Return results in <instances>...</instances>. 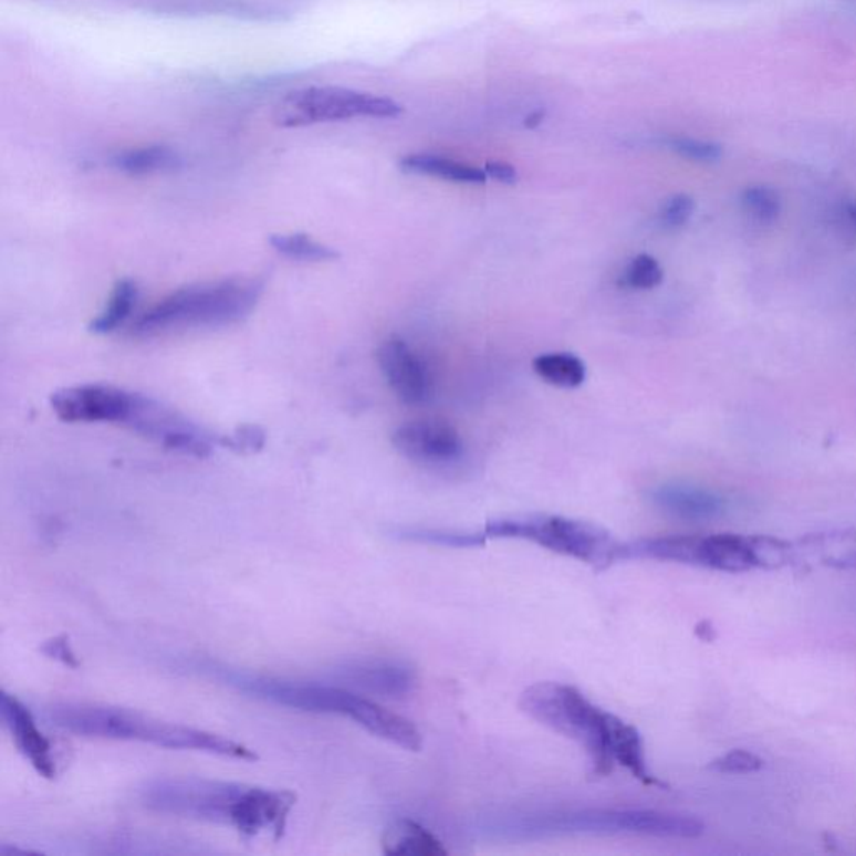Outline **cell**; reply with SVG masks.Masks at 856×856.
<instances>
[{"label": "cell", "mask_w": 856, "mask_h": 856, "mask_svg": "<svg viewBox=\"0 0 856 856\" xmlns=\"http://www.w3.org/2000/svg\"><path fill=\"white\" fill-rule=\"evenodd\" d=\"M519 706L532 720L580 743L589 754L594 776H609L619 764L646 786L666 789L649 771L639 731L594 704L574 686L535 682L522 692Z\"/></svg>", "instance_id": "obj_1"}, {"label": "cell", "mask_w": 856, "mask_h": 856, "mask_svg": "<svg viewBox=\"0 0 856 856\" xmlns=\"http://www.w3.org/2000/svg\"><path fill=\"white\" fill-rule=\"evenodd\" d=\"M140 802L161 815L231 826L248 838L271 832L280 839L296 795L206 777H159L140 790Z\"/></svg>", "instance_id": "obj_2"}, {"label": "cell", "mask_w": 856, "mask_h": 856, "mask_svg": "<svg viewBox=\"0 0 856 856\" xmlns=\"http://www.w3.org/2000/svg\"><path fill=\"white\" fill-rule=\"evenodd\" d=\"M49 718L55 727L77 737L140 741L168 750L201 751L250 763L258 761V754L251 748L230 738L156 720L133 709L90 702H58L49 708Z\"/></svg>", "instance_id": "obj_3"}, {"label": "cell", "mask_w": 856, "mask_h": 856, "mask_svg": "<svg viewBox=\"0 0 856 856\" xmlns=\"http://www.w3.org/2000/svg\"><path fill=\"white\" fill-rule=\"evenodd\" d=\"M404 535L414 541L432 544L472 547L492 539H519L541 545L555 554L577 559L604 571L623 561L624 542L614 539L606 529L591 522L562 515L529 514L489 521L477 534L443 531H405Z\"/></svg>", "instance_id": "obj_4"}, {"label": "cell", "mask_w": 856, "mask_h": 856, "mask_svg": "<svg viewBox=\"0 0 856 856\" xmlns=\"http://www.w3.org/2000/svg\"><path fill=\"white\" fill-rule=\"evenodd\" d=\"M504 838H545L562 835H643L656 838H698L704 823L685 813L661 810L587 808L574 812L511 816L483 826Z\"/></svg>", "instance_id": "obj_5"}, {"label": "cell", "mask_w": 856, "mask_h": 856, "mask_svg": "<svg viewBox=\"0 0 856 856\" xmlns=\"http://www.w3.org/2000/svg\"><path fill=\"white\" fill-rule=\"evenodd\" d=\"M263 289V281L257 278H230L185 286L143 313L131 326V335L153 338L179 328L234 325L253 312Z\"/></svg>", "instance_id": "obj_6"}, {"label": "cell", "mask_w": 856, "mask_h": 856, "mask_svg": "<svg viewBox=\"0 0 856 856\" xmlns=\"http://www.w3.org/2000/svg\"><path fill=\"white\" fill-rule=\"evenodd\" d=\"M768 535H665L624 542L623 561L678 562L724 573L768 568Z\"/></svg>", "instance_id": "obj_7"}, {"label": "cell", "mask_w": 856, "mask_h": 856, "mask_svg": "<svg viewBox=\"0 0 856 856\" xmlns=\"http://www.w3.org/2000/svg\"><path fill=\"white\" fill-rule=\"evenodd\" d=\"M400 104L387 97L372 96L343 87H306L295 91L278 104L276 123L283 127H303L355 117H397Z\"/></svg>", "instance_id": "obj_8"}, {"label": "cell", "mask_w": 856, "mask_h": 856, "mask_svg": "<svg viewBox=\"0 0 856 856\" xmlns=\"http://www.w3.org/2000/svg\"><path fill=\"white\" fill-rule=\"evenodd\" d=\"M126 428L169 452L195 459H206L211 456L215 447H221V436L209 432L208 428L140 394Z\"/></svg>", "instance_id": "obj_9"}, {"label": "cell", "mask_w": 856, "mask_h": 856, "mask_svg": "<svg viewBox=\"0 0 856 856\" xmlns=\"http://www.w3.org/2000/svg\"><path fill=\"white\" fill-rule=\"evenodd\" d=\"M139 394L113 385L84 384L61 388L49 398L52 411L65 424L126 425Z\"/></svg>", "instance_id": "obj_10"}, {"label": "cell", "mask_w": 856, "mask_h": 856, "mask_svg": "<svg viewBox=\"0 0 856 856\" xmlns=\"http://www.w3.org/2000/svg\"><path fill=\"white\" fill-rule=\"evenodd\" d=\"M332 685L349 691L400 699L410 695L417 685V672L410 665L397 659H352L330 671Z\"/></svg>", "instance_id": "obj_11"}, {"label": "cell", "mask_w": 856, "mask_h": 856, "mask_svg": "<svg viewBox=\"0 0 856 856\" xmlns=\"http://www.w3.org/2000/svg\"><path fill=\"white\" fill-rule=\"evenodd\" d=\"M392 443L407 459L421 463H447L462 453V439L447 420L424 418L395 428Z\"/></svg>", "instance_id": "obj_12"}, {"label": "cell", "mask_w": 856, "mask_h": 856, "mask_svg": "<svg viewBox=\"0 0 856 856\" xmlns=\"http://www.w3.org/2000/svg\"><path fill=\"white\" fill-rule=\"evenodd\" d=\"M0 714L6 727L11 731L15 747L22 756L32 764L41 776L52 780L58 773L55 768L54 747L42 731L39 730L31 709L19 701L15 696L2 692L0 696Z\"/></svg>", "instance_id": "obj_13"}, {"label": "cell", "mask_w": 856, "mask_h": 856, "mask_svg": "<svg viewBox=\"0 0 856 856\" xmlns=\"http://www.w3.org/2000/svg\"><path fill=\"white\" fill-rule=\"evenodd\" d=\"M377 361L385 380L398 400L407 405L420 404L428 392L427 372L410 346L390 336L377 349Z\"/></svg>", "instance_id": "obj_14"}, {"label": "cell", "mask_w": 856, "mask_h": 856, "mask_svg": "<svg viewBox=\"0 0 856 856\" xmlns=\"http://www.w3.org/2000/svg\"><path fill=\"white\" fill-rule=\"evenodd\" d=\"M649 497L659 511L682 521H711L727 511L723 497L688 483H665L653 489Z\"/></svg>", "instance_id": "obj_15"}, {"label": "cell", "mask_w": 856, "mask_h": 856, "mask_svg": "<svg viewBox=\"0 0 856 856\" xmlns=\"http://www.w3.org/2000/svg\"><path fill=\"white\" fill-rule=\"evenodd\" d=\"M795 564L856 568V529L816 532L793 544Z\"/></svg>", "instance_id": "obj_16"}, {"label": "cell", "mask_w": 856, "mask_h": 856, "mask_svg": "<svg viewBox=\"0 0 856 856\" xmlns=\"http://www.w3.org/2000/svg\"><path fill=\"white\" fill-rule=\"evenodd\" d=\"M385 855L395 856H443L449 849L424 826L411 820H398L385 829L382 836Z\"/></svg>", "instance_id": "obj_17"}, {"label": "cell", "mask_w": 856, "mask_h": 856, "mask_svg": "<svg viewBox=\"0 0 856 856\" xmlns=\"http://www.w3.org/2000/svg\"><path fill=\"white\" fill-rule=\"evenodd\" d=\"M400 168L411 175L434 176L446 181L463 182V185H483L487 175L483 169L462 165L453 159L432 155H411L401 159Z\"/></svg>", "instance_id": "obj_18"}, {"label": "cell", "mask_w": 856, "mask_h": 856, "mask_svg": "<svg viewBox=\"0 0 856 856\" xmlns=\"http://www.w3.org/2000/svg\"><path fill=\"white\" fill-rule=\"evenodd\" d=\"M535 374L561 388H577L586 380V364L574 353H542L532 362Z\"/></svg>", "instance_id": "obj_19"}, {"label": "cell", "mask_w": 856, "mask_h": 856, "mask_svg": "<svg viewBox=\"0 0 856 856\" xmlns=\"http://www.w3.org/2000/svg\"><path fill=\"white\" fill-rule=\"evenodd\" d=\"M139 289L129 278L117 281L103 312L91 322L90 330L96 335H107L119 328L136 305Z\"/></svg>", "instance_id": "obj_20"}, {"label": "cell", "mask_w": 856, "mask_h": 856, "mask_svg": "<svg viewBox=\"0 0 856 856\" xmlns=\"http://www.w3.org/2000/svg\"><path fill=\"white\" fill-rule=\"evenodd\" d=\"M113 163L119 171L126 173V175L145 176L171 171V169L178 168L181 161H179L178 155L166 146H146V148L119 153Z\"/></svg>", "instance_id": "obj_21"}, {"label": "cell", "mask_w": 856, "mask_h": 856, "mask_svg": "<svg viewBox=\"0 0 856 856\" xmlns=\"http://www.w3.org/2000/svg\"><path fill=\"white\" fill-rule=\"evenodd\" d=\"M270 244L278 254L295 261L323 263L338 260L340 253L328 244L320 243L305 233H278L270 237Z\"/></svg>", "instance_id": "obj_22"}, {"label": "cell", "mask_w": 856, "mask_h": 856, "mask_svg": "<svg viewBox=\"0 0 856 856\" xmlns=\"http://www.w3.org/2000/svg\"><path fill=\"white\" fill-rule=\"evenodd\" d=\"M741 205L748 215L761 225H773L781 215V198L770 186H751L744 189Z\"/></svg>", "instance_id": "obj_23"}, {"label": "cell", "mask_w": 856, "mask_h": 856, "mask_svg": "<svg viewBox=\"0 0 856 856\" xmlns=\"http://www.w3.org/2000/svg\"><path fill=\"white\" fill-rule=\"evenodd\" d=\"M662 278L665 271L658 260L649 254H639L629 261L620 274L619 284L623 289L651 290L662 283Z\"/></svg>", "instance_id": "obj_24"}, {"label": "cell", "mask_w": 856, "mask_h": 856, "mask_svg": "<svg viewBox=\"0 0 856 856\" xmlns=\"http://www.w3.org/2000/svg\"><path fill=\"white\" fill-rule=\"evenodd\" d=\"M666 143L676 155L691 159V161L714 163L723 156V148L711 140L695 139V137H671Z\"/></svg>", "instance_id": "obj_25"}, {"label": "cell", "mask_w": 856, "mask_h": 856, "mask_svg": "<svg viewBox=\"0 0 856 856\" xmlns=\"http://www.w3.org/2000/svg\"><path fill=\"white\" fill-rule=\"evenodd\" d=\"M267 443V434L260 425L244 424L234 428L233 432L221 436V447L237 453H258Z\"/></svg>", "instance_id": "obj_26"}, {"label": "cell", "mask_w": 856, "mask_h": 856, "mask_svg": "<svg viewBox=\"0 0 856 856\" xmlns=\"http://www.w3.org/2000/svg\"><path fill=\"white\" fill-rule=\"evenodd\" d=\"M763 764L764 761L751 751L733 750L712 761L709 770L724 774H750L760 771Z\"/></svg>", "instance_id": "obj_27"}, {"label": "cell", "mask_w": 856, "mask_h": 856, "mask_svg": "<svg viewBox=\"0 0 856 856\" xmlns=\"http://www.w3.org/2000/svg\"><path fill=\"white\" fill-rule=\"evenodd\" d=\"M695 199L688 195H675L662 205L659 221L668 230H678L691 220L695 212Z\"/></svg>", "instance_id": "obj_28"}, {"label": "cell", "mask_w": 856, "mask_h": 856, "mask_svg": "<svg viewBox=\"0 0 856 856\" xmlns=\"http://www.w3.org/2000/svg\"><path fill=\"white\" fill-rule=\"evenodd\" d=\"M41 653L48 656L49 659H54V661L67 666V668H80V659H77L76 653L71 648V643H69V637L65 634L45 640L44 645L41 646Z\"/></svg>", "instance_id": "obj_29"}, {"label": "cell", "mask_w": 856, "mask_h": 856, "mask_svg": "<svg viewBox=\"0 0 856 856\" xmlns=\"http://www.w3.org/2000/svg\"><path fill=\"white\" fill-rule=\"evenodd\" d=\"M483 171H486L487 178L495 179L504 185L518 182V171H515L514 166L508 165V163H487Z\"/></svg>", "instance_id": "obj_30"}, {"label": "cell", "mask_w": 856, "mask_h": 856, "mask_svg": "<svg viewBox=\"0 0 856 856\" xmlns=\"http://www.w3.org/2000/svg\"><path fill=\"white\" fill-rule=\"evenodd\" d=\"M542 119H544V113H541V111H537V113L531 114V116L525 119V126L528 127H535L539 126V124L542 123Z\"/></svg>", "instance_id": "obj_31"}, {"label": "cell", "mask_w": 856, "mask_h": 856, "mask_svg": "<svg viewBox=\"0 0 856 856\" xmlns=\"http://www.w3.org/2000/svg\"><path fill=\"white\" fill-rule=\"evenodd\" d=\"M849 217H852L853 223H855L856 227V205L849 208Z\"/></svg>", "instance_id": "obj_32"}]
</instances>
